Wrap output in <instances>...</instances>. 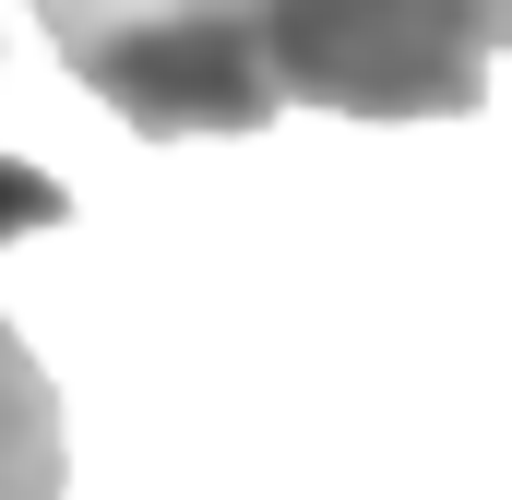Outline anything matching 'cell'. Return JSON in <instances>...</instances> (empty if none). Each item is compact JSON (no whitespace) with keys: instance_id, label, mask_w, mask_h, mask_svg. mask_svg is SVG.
I'll return each instance as SVG.
<instances>
[{"instance_id":"obj_1","label":"cell","mask_w":512,"mask_h":500,"mask_svg":"<svg viewBox=\"0 0 512 500\" xmlns=\"http://www.w3.org/2000/svg\"><path fill=\"white\" fill-rule=\"evenodd\" d=\"M286 108L334 120H477L501 60V0H251Z\"/></svg>"},{"instance_id":"obj_3","label":"cell","mask_w":512,"mask_h":500,"mask_svg":"<svg viewBox=\"0 0 512 500\" xmlns=\"http://www.w3.org/2000/svg\"><path fill=\"white\" fill-rule=\"evenodd\" d=\"M72 489V441H60V381L36 370V346L0 322V500H60Z\"/></svg>"},{"instance_id":"obj_4","label":"cell","mask_w":512,"mask_h":500,"mask_svg":"<svg viewBox=\"0 0 512 500\" xmlns=\"http://www.w3.org/2000/svg\"><path fill=\"white\" fill-rule=\"evenodd\" d=\"M60 215H72V191H60L48 167L0 155V250H12V239H36V227H60Z\"/></svg>"},{"instance_id":"obj_2","label":"cell","mask_w":512,"mask_h":500,"mask_svg":"<svg viewBox=\"0 0 512 500\" xmlns=\"http://www.w3.org/2000/svg\"><path fill=\"white\" fill-rule=\"evenodd\" d=\"M48 48L72 84H96L143 143H203L239 131L251 143L286 96L262 72L251 0H36Z\"/></svg>"}]
</instances>
